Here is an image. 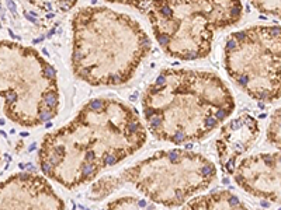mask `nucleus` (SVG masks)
Wrapping results in <instances>:
<instances>
[{
    "mask_svg": "<svg viewBox=\"0 0 281 210\" xmlns=\"http://www.w3.org/2000/svg\"><path fill=\"white\" fill-rule=\"evenodd\" d=\"M148 132L138 112L115 98H93L70 122L45 135L38 164L46 178L75 189L135 154Z\"/></svg>",
    "mask_w": 281,
    "mask_h": 210,
    "instance_id": "nucleus-1",
    "label": "nucleus"
},
{
    "mask_svg": "<svg viewBox=\"0 0 281 210\" xmlns=\"http://www.w3.org/2000/svg\"><path fill=\"white\" fill-rule=\"evenodd\" d=\"M235 111V98L217 73L165 69L142 95L149 132L167 143L203 140Z\"/></svg>",
    "mask_w": 281,
    "mask_h": 210,
    "instance_id": "nucleus-2",
    "label": "nucleus"
},
{
    "mask_svg": "<svg viewBox=\"0 0 281 210\" xmlns=\"http://www.w3.org/2000/svg\"><path fill=\"white\" fill-rule=\"evenodd\" d=\"M70 24L72 70L90 86L128 83L152 48L136 20L106 6L80 7Z\"/></svg>",
    "mask_w": 281,
    "mask_h": 210,
    "instance_id": "nucleus-3",
    "label": "nucleus"
},
{
    "mask_svg": "<svg viewBox=\"0 0 281 210\" xmlns=\"http://www.w3.org/2000/svg\"><path fill=\"white\" fill-rule=\"evenodd\" d=\"M217 172V165L200 153L186 149L162 150L120 174L100 178L92 185L89 196L98 202L124 185H132L146 200L177 207L205 191L215 181Z\"/></svg>",
    "mask_w": 281,
    "mask_h": 210,
    "instance_id": "nucleus-4",
    "label": "nucleus"
},
{
    "mask_svg": "<svg viewBox=\"0 0 281 210\" xmlns=\"http://www.w3.org/2000/svg\"><path fill=\"white\" fill-rule=\"evenodd\" d=\"M145 14L165 53L180 60L204 59L211 53L217 31L239 23L240 1H184V0H120Z\"/></svg>",
    "mask_w": 281,
    "mask_h": 210,
    "instance_id": "nucleus-5",
    "label": "nucleus"
},
{
    "mask_svg": "<svg viewBox=\"0 0 281 210\" xmlns=\"http://www.w3.org/2000/svg\"><path fill=\"white\" fill-rule=\"evenodd\" d=\"M0 98L7 118L23 128H37L56 116V72L31 46L0 41Z\"/></svg>",
    "mask_w": 281,
    "mask_h": 210,
    "instance_id": "nucleus-6",
    "label": "nucleus"
},
{
    "mask_svg": "<svg viewBox=\"0 0 281 210\" xmlns=\"http://www.w3.org/2000/svg\"><path fill=\"white\" fill-rule=\"evenodd\" d=\"M228 76L247 95L273 102L281 97V27L253 25L232 32L224 48Z\"/></svg>",
    "mask_w": 281,
    "mask_h": 210,
    "instance_id": "nucleus-7",
    "label": "nucleus"
},
{
    "mask_svg": "<svg viewBox=\"0 0 281 210\" xmlns=\"http://www.w3.org/2000/svg\"><path fill=\"white\" fill-rule=\"evenodd\" d=\"M0 210H65V203L45 177L17 172L0 182Z\"/></svg>",
    "mask_w": 281,
    "mask_h": 210,
    "instance_id": "nucleus-8",
    "label": "nucleus"
},
{
    "mask_svg": "<svg viewBox=\"0 0 281 210\" xmlns=\"http://www.w3.org/2000/svg\"><path fill=\"white\" fill-rule=\"evenodd\" d=\"M232 175L244 192L281 203V153H260L243 158Z\"/></svg>",
    "mask_w": 281,
    "mask_h": 210,
    "instance_id": "nucleus-9",
    "label": "nucleus"
},
{
    "mask_svg": "<svg viewBox=\"0 0 281 210\" xmlns=\"http://www.w3.org/2000/svg\"><path fill=\"white\" fill-rule=\"evenodd\" d=\"M259 136L257 119L249 114H242L224 125L215 142L221 168L228 174L233 172L239 158L253 147Z\"/></svg>",
    "mask_w": 281,
    "mask_h": 210,
    "instance_id": "nucleus-10",
    "label": "nucleus"
},
{
    "mask_svg": "<svg viewBox=\"0 0 281 210\" xmlns=\"http://www.w3.org/2000/svg\"><path fill=\"white\" fill-rule=\"evenodd\" d=\"M181 210H247L236 195L229 191H215L190 199Z\"/></svg>",
    "mask_w": 281,
    "mask_h": 210,
    "instance_id": "nucleus-11",
    "label": "nucleus"
},
{
    "mask_svg": "<svg viewBox=\"0 0 281 210\" xmlns=\"http://www.w3.org/2000/svg\"><path fill=\"white\" fill-rule=\"evenodd\" d=\"M107 210H159L152 202L136 196H121L111 200Z\"/></svg>",
    "mask_w": 281,
    "mask_h": 210,
    "instance_id": "nucleus-12",
    "label": "nucleus"
},
{
    "mask_svg": "<svg viewBox=\"0 0 281 210\" xmlns=\"http://www.w3.org/2000/svg\"><path fill=\"white\" fill-rule=\"evenodd\" d=\"M266 136H267V142L270 144L276 146L277 149L281 150V106L273 112L271 119L268 122Z\"/></svg>",
    "mask_w": 281,
    "mask_h": 210,
    "instance_id": "nucleus-13",
    "label": "nucleus"
},
{
    "mask_svg": "<svg viewBox=\"0 0 281 210\" xmlns=\"http://www.w3.org/2000/svg\"><path fill=\"white\" fill-rule=\"evenodd\" d=\"M252 6L260 13L271 16L281 21V1H252Z\"/></svg>",
    "mask_w": 281,
    "mask_h": 210,
    "instance_id": "nucleus-14",
    "label": "nucleus"
},
{
    "mask_svg": "<svg viewBox=\"0 0 281 210\" xmlns=\"http://www.w3.org/2000/svg\"><path fill=\"white\" fill-rule=\"evenodd\" d=\"M0 7H1V4H0Z\"/></svg>",
    "mask_w": 281,
    "mask_h": 210,
    "instance_id": "nucleus-15",
    "label": "nucleus"
}]
</instances>
